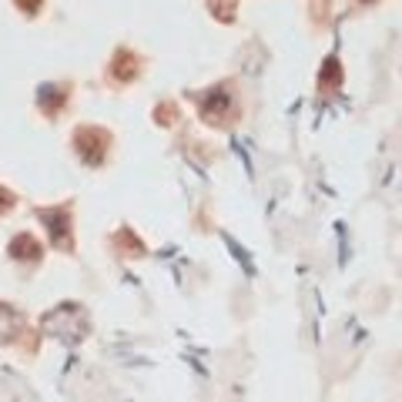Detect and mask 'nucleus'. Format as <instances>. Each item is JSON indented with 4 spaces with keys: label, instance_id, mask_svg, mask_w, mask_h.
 I'll list each match as a JSON object with an SVG mask.
<instances>
[{
    "label": "nucleus",
    "instance_id": "f257e3e1",
    "mask_svg": "<svg viewBox=\"0 0 402 402\" xmlns=\"http://www.w3.org/2000/svg\"><path fill=\"white\" fill-rule=\"evenodd\" d=\"M41 332L51 338H61V342L77 346V342L87 338V332H91V316H87L84 305L61 302L57 308H51V312L41 318Z\"/></svg>",
    "mask_w": 402,
    "mask_h": 402
},
{
    "label": "nucleus",
    "instance_id": "f03ea898",
    "mask_svg": "<svg viewBox=\"0 0 402 402\" xmlns=\"http://www.w3.org/2000/svg\"><path fill=\"white\" fill-rule=\"evenodd\" d=\"M108 148H111V131L94 128V124H81V128L74 131V151H77V158H81L87 168H98V164H104Z\"/></svg>",
    "mask_w": 402,
    "mask_h": 402
},
{
    "label": "nucleus",
    "instance_id": "7ed1b4c3",
    "mask_svg": "<svg viewBox=\"0 0 402 402\" xmlns=\"http://www.w3.org/2000/svg\"><path fill=\"white\" fill-rule=\"evenodd\" d=\"M34 215L41 225H47L54 248L71 251L74 248V235H71V205H54V208H34Z\"/></svg>",
    "mask_w": 402,
    "mask_h": 402
},
{
    "label": "nucleus",
    "instance_id": "20e7f679",
    "mask_svg": "<svg viewBox=\"0 0 402 402\" xmlns=\"http://www.w3.org/2000/svg\"><path fill=\"white\" fill-rule=\"evenodd\" d=\"M228 108H231V87L228 84H215L211 91L201 94V101H198L201 118H205L208 124H215V128L228 121Z\"/></svg>",
    "mask_w": 402,
    "mask_h": 402
},
{
    "label": "nucleus",
    "instance_id": "39448f33",
    "mask_svg": "<svg viewBox=\"0 0 402 402\" xmlns=\"http://www.w3.org/2000/svg\"><path fill=\"white\" fill-rule=\"evenodd\" d=\"M67 101H71V84H41L37 87V108H41L47 118H57Z\"/></svg>",
    "mask_w": 402,
    "mask_h": 402
},
{
    "label": "nucleus",
    "instance_id": "423d86ee",
    "mask_svg": "<svg viewBox=\"0 0 402 402\" xmlns=\"http://www.w3.org/2000/svg\"><path fill=\"white\" fill-rule=\"evenodd\" d=\"M138 67H141L138 54L128 51V47H121L118 54H114V61H111V67H108V77L111 81H118V84H131V81L138 77Z\"/></svg>",
    "mask_w": 402,
    "mask_h": 402
},
{
    "label": "nucleus",
    "instance_id": "0eeeda50",
    "mask_svg": "<svg viewBox=\"0 0 402 402\" xmlns=\"http://www.w3.org/2000/svg\"><path fill=\"white\" fill-rule=\"evenodd\" d=\"M7 251H11V258H17V261H37V258H44V245L34 238L31 231L14 235L11 245H7Z\"/></svg>",
    "mask_w": 402,
    "mask_h": 402
},
{
    "label": "nucleus",
    "instance_id": "6e6552de",
    "mask_svg": "<svg viewBox=\"0 0 402 402\" xmlns=\"http://www.w3.org/2000/svg\"><path fill=\"white\" fill-rule=\"evenodd\" d=\"M21 328H24V316L14 308V305L0 302V346L14 342V338L21 336Z\"/></svg>",
    "mask_w": 402,
    "mask_h": 402
},
{
    "label": "nucleus",
    "instance_id": "1a4fd4ad",
    "mask_svg": "<svg viewBox=\"0 0 402 402\" xmlns=\"http://www.w3.org/2000/svg\"><path fill=\"white\" fill-rule=\"evenodd\" d=\"M221 241L228 245V251H231V255H235V261H238L241 268H245V275H248V278H251V275H255V265H251V258H248V248H241V245H238V241H235V238H231L228 231H221Z\"/></svg>",
    "mask_w": 402,
    "mask_h": 402
},
{
    "label": "nucleus",
    "instance_id": "9d476101",
    "mask_svg": "<svg viewBox=\"0 0 402 402\" xmlns=\"http://www.w3.org/2000/svg\"><path fill=\"white\" fill-rule=\"evenodd\" d=\"M114 241H118L121 248H128L131 258H141V255H144V245L138 241V235H134L131 228H121V231H118V238H114Z\"/></svg>",
    "mask_w": 402,
    "mask_h": 402
},
{
    "label": "nucleus",
    "instance_id": "9b49d317",
    "mask_svg": "<svg viewBox=\"0 0 402 402\" xmlns=\"http://www.w3.org/2000/svg\"><path fill=\"white\" fill-rule=\"evenodd\" d=\"M342 81V64H338V57H326V64H322V77H318V84L328 87V84H338Z\"/></svg>",
    "mask_w": 402,
    "mask_h": 402
},
{
    "label": "nucleus",
    "instance_id": "f8f14e48",
    "mask_svg": "<svg viewBox=\"0 0 402 402\" xmlns=\"http://www.w3.org/2000/svg\"><path fill=\"white\" fill-rule=\"evenodd\" d=\"M14 7H17L21 14H27V17H37L41 7H44V0H14Z\"/></svg>",
    "mask_w": 402,
    "mask_h": 402
},
{
    "label": "nucleus",
    "instance_id": "ddd939ff",
    "mask_svg": "<svg viewBox=\"0 0 402 402\" xmlns=\"http://www.w3.org/2000/svg\"><path fill=\"white\" fill-rule=\"evenodd\" d=\"M14 205H17V195H14V191H7V188L0 185V215H4V211H11Z\"/></svg>",
    "mask_w": 402,
    "mask_h": 402
},
{
    "label": "nucleus",
    "instance_id": "4468645a",
    "mask_svg": "<svg viewBox=\"0 0 402 402\" xmlns=\"http://www.w3.org/2000/svg\"><path fill=\"white\" fill-rule=\"evenodd\" d=\"M362 4H372V0H362Z\"/></svg>",
    "mask_w": 402,
    "mask_h": 402
}]
</instances>
